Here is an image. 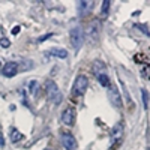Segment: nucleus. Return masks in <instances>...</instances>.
I'll use <instances>...</instances> for the list:
<instances>
[{
  "mask_svg": "<svg viewBox=\"0 0 150 150\" xmlns=\"http://www.w3.org/2000/svg\"><path fill=\"white\" fill-rule=\"evenodd\" d=\"M45 90H47V96L54 105H59L62 101H63V95H62L59 86L56 84V81L48 80L45 83Z\"/></svg>",
  "mask_w": 150,
  "mask_h": 150,
  "instance_id": "1",
  "label": "nucleus"
},
{
  "mask_svg": "<svg viewBox=\"0 0 150 150\" xmlns=\"http://www.w3.org/2000/svg\"><path fill=\"white\" fill-rule=\"evenodd\" d=\"M99 29H101V23H99L98 20H93L92 23L87 24L86 30H83L84 32V36L89 39L90 44L98 42V39H99Z\"/></svg>",
  "mask_w": 150,
  "mask_h": 150,
  "instance_id": "2",
  "label": "nucleus"
},
{
  "mask_svg": "<svg viewBox=\"0 0 150 150\" xmlns=\"http://www.w3.org/2000/svg\"><path fill=\"white\" fill-rule=\"evenodd\" d=\"M71 36V45L72 48L75 50V51H80V48L83 47L84 44V32L81 27H74L69 33Z\"/></svg>",
  "mask_w": 150,
  "mask_h": 150,
  "instance_id": "3",
  "label": "nucleus"
},
{
  "mask_svg": "<svg viewBox=\"0 0 150 150\" xmlns=\"http://www.w3.org/2000/svg\"><path fill=\"white\" fill-rule=\"evenodd\" d=\"M87 86H89V80H87L86 75H78L75 78V83H74V93L75 95H84Z\"/></svg>",
  "mask_w": 150,
  "mask_h": 150,
  "instance_id": "4",
  "label": "nucleus"
},
{
  "mask_svg": "<svg viewBox=\"0 0 150 150\" xmlns=\"http://www.w3.org/2000/svg\"><path fill=\"white\" fill-rule=\"evenodd\" d=\"M60 141H62V146H63L66 150H77V140L74 138V135L72 134H62L60 135Z\"/></svg>",
  "mask_w": 150,
  "mask_h": 150,
  "instance_id": "5",
  "label": "nucleus"
},
{
  "mask_svg": "<svg viewBox=\"0 0 150 150\" xmlns=\"http://www.w3.org/2000/svg\"><path fill=\"white\" fill-rule=\"evenodd\" d=\"M17 72H18V63H15V62H8V63L3 65V68H2V74L6 78L15 77Z\"/></svg>",
  "mask_w": 150,
  "mask_h": 150,
  "instance_id": "6",
  "label": "nucleus"
},
{
  "mask_svg": "<svg viewBox=\"0 0 150 150\" xmlns=\"http://www.w3.org/2000/svg\"><path fill=\"white\" fill-rule=\"evenodd\" d=\"M108 99L111 101V104L114 107H122V96H120L119 90L116 89L114 86H110V89H108Z\"/></svg>",
  "mask_w": 150,
  "mask_h": 150,
  "instance_id": "7",
  "label": "nucleus"
},
{
  "mask_svg": "<svg viewBox=\"0 0 150 150\" xmlns=\"http://www.w3.org/2000/svg\"><path fill=\"white\" fill-rule=\"evenodd\" d=\"M62 122H63L66 126H72L75 122V111L72 108H66L62 114Z\"/></svg>",
  "mask_w": 150,
  "mask_h": 150,
  "instance_id": "8",
  "label": "nucleus"
},
{
  "mask_svg": "<svg viewBox=\"0 0 150 150\" xmlns=\"http://www.w3.org/2000/svg\"><path fill=\"white\" fill-rule=\"evenodd\" d=\"M92 8H93V2H90V0H86V2H78V15H80V17L87 15V14L92 11Z\"/></svg>",
  "mask_w": 150,
  "mask_h": 150,
  "instance_id": "9",
  "label": "nucleus"
},
{
  "mask_svg": "<svg viewBox=\"0 0 150 150\" xmlns=\"http://www.w3.org/2000/svg\"><path fill=\"white\" fill-rule=\"evenodd\" d=\"M122 135H123V125L117 123L114 126V129H112V132H111V146L114 144L116 141H119L122 138Z\"/></svg>",
  "mask_w": 150,
  "mask_h": 150,
  "instance_id": "10",
  "label": "nucleus"
},
{
  "mask_svg": "<svg viewBox=\"0 0 150 150\" xmlns=\"http://www.w3.org/2000/svg\"><path fill=\"white\" fill-rule=\"evenodd\" d=\"M47 56L59 57V59H66L68 57V51L65 48H51L50 51H47Z\"/></svg>",
  "mask_w": 150,
  "mask_h": 150,
  "instance_id": "11",
  "label": "nucleus"
},
{
  "mask_svg": "<svg viewBox=\"0 0 150 150\" xmlns=\"http://www.w3.org/2000/svg\"><path fill=\"white\" fill-rule=\"evenodd\" d=\"M9 135H11V141H12V143H18V141H21V140H23V137H24L17 128H11V129H9Z\"/></svg>",
  "mask_w": 150,
  "mask_h": 150,
  "instance_id": "12",
  "label": "nucleus"
},
{
  "mask_svg": "<svg viewBox=\"0 0 150 150\" xmlns=\"http://www.w3.org/2000/svg\"><path fill=\"white\" fill-rule=\"evenodd\" d=\"M98 81H99V84L104 86V87H108L110 86V78H108L107 74H99L98 75Z\"/></svg>",
  "mask_w": 150,
  "mask_h": 150,
  "instance_id": "13",
  "label": "nucleus"
},
{
  "mask_svg": "<svg viewBox=\"0 0 150 150\" xmlns=\"http://www.w3.org/2000/svg\"><path fill=\"white\" fill-rule=\"evenodd\" d=\"M141 98H143V107L147 108L149 107V93L146 89H141Z\"/></svg>",
  "mask_w": 150,
  "mask_h": 150,
  "instance_id": "14",
  "label": "nucleus"
},
{
  "mask_svg": "<svg viewBox=\"0 0 150 150\" xmlns=\"http://www.w3.org/2000/svg\"><path fill=\"white\" fill-rule=\"evenodd\" d=\"M110 5H111L110 0H104V2H102V8H101V14L102 15H107V12L110 9Z\"/></svg>",
  "mask_w": 150,
  "mask_h": 150,
  "instance_id": "15",
  "label": "nucleus"
},
{
  "mask_svg": "<svg viewBox=\"0 0 150 150\" xmlns=\"http://www.w3.org/2000/svg\"><path fill=\"white\" fill-rule=\"evenodd\" d=\"M29 90H30L32 95H36V92H38V81H36V80H32V81H30Z\"/></svg>",
  "mask_w": 150,
  "mask_h": 150,
  "instance_id": "16",
  "label": "nucleus"
},
{
  "mask_svg": "<svg viewBox=\"0 0 150 150\" xmlns=\"http://www.w3.org/2000/svg\"><path fill=\"white\" fill-rule=\"evenodd\" d=\"M119 83H120V86H122V89H123V93H125V96H126V101H128V102H131V98H129L128 89H126V87H125V83H123L122 80H119Z\"/></svg>",
  "mask_w": 150,
  "mask_h": 150,
  "instance_id": "17",
  "label": "nucleus"
},
{
  "mask_svg": "<svg viewBox=\"0 0 150 150\" xmlns=\"http://www.w3.org/2000/svg\"><path fill=\"white\" fill-rule=\"evenodd\" d=\"M51 36H53V33H47V35H44V36H41V38H38V39H36L35 42H38V44H41V42L47 41L48 38H51Z\"/></svg>",
  "mask_w": 150,
  "mask_h": 150,
  "instance_id": "18",
  "label": "nucleus"
},
{
  "mask_svg": "<svg viewBox=\"0 0 150 150\" xmlns=\"http://www.w3.org/2000/svg\"><path fill=\"white\" fill-rule=\"evenodd\" d=\"M0 45H2L3 48H8L11 45V41L8 39V38H2V39H0Z\"/></svg>",
  "mask_w": 150,
  "mask_h": 150,
  "instance_id": "19",
  "label": "nucleus"
},
{
  "mask_svg": "<svg viewBox=\"0 0 150 150\" xmlns=\"http://www.w3.org/2000/svg\"><path fill=\"white\" fill-rule=\"evenodd\" d=\"M137 27H138V29H140V30H141V32H144V33H146V35H147V36H149V35H150V32H149V30H147V27H146V26H143V24H137Z\"/></svg>",
  "mask_w": 150,
  "mask_h": 150,
  "instance_id": "20",
  "label": "nucleus"
},
{
  "mask_svg": "<svg viewBox=\"0 0 150 150\" xmlns=\"http://www.w3.org/2000/svg\"><path fill=\"white\" fill-rule=\"evenodd\" d=\"M20 29H21L20 26H15L14 29H12V35H18L20 33Z\"/></svg>",
  "mask_w": 150,
  "mask_h": 150,
  "instance_id": "21",
  "label": "nucleus"
},
{
  "mask_svg": "<svg viewBox=\"0 0 150 150\" xmlns=\"http://www.w3.org/2000/svg\"><path fill=\"white\" fill-rule=\"evenodd\" d=\"M0 146H2V147L5 146V138H3V135H2V134H0Z\"/></svg>",
  "mask_w": 150,
  "mask_h": 150,
  "instance_id": "22",
  "label": "nucleus"
},
{
  "mask_svg": "<svg viewBox=\"0 0 150 150\" xmlns=\"http://www.w3.org/2000/svg\"><path fill=\"white\" fill-rule=\"evenodd\" d=\"M0 66H2V59H0Z\"/></svg>",
  "mask_w": 150,
  "mask_h": 150,
  "instance_id": "23",
  "label": "nucleus"
},
{
  "mask_svg": "<svg viewBox=\"0 0 150 150\" xmlns=\"http://www.w3.org/2000/svg\"><path fill=\"white\" fill-rule=\"evenodd\" d=\"M44 150H51V149H44Z\"/></svg>",
  "mask_w": 150,
  "mask_h": 150,
  "instance_id": "24",
  "label": "nucleus"
},
{
  "mask_svg": "<svg viewBox=\"0 0 150 150\" xmlns=\"http://www.w3.org/2000/svg\"><path fill=\"white\" fill-rule=\"evenodd\" d=\"M147 150H150V147H149V149H147Z\"/></svg>",
  "mask_w": 150,
  "mask_h": 150,
  "instance_id": "25",
  "label": "nucleus"
}]
</instances>
